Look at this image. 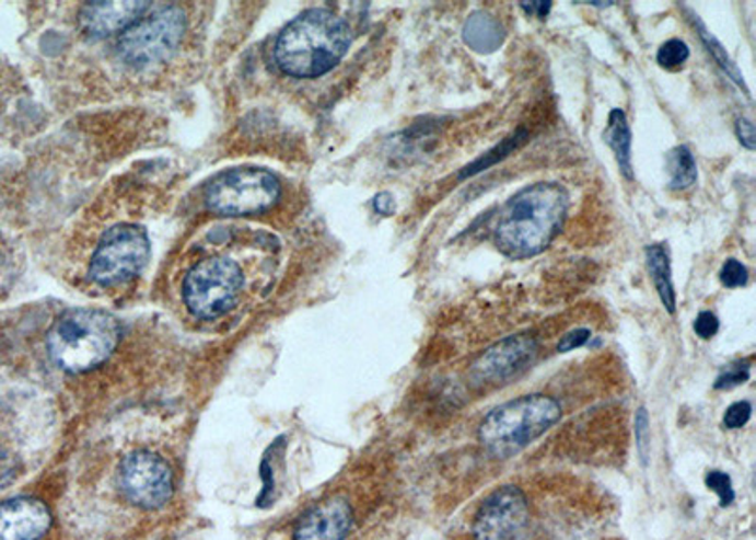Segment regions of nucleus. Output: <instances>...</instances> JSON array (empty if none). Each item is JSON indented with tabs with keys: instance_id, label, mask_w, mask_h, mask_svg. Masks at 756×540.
<instances>
[{
	"instance_id": "1",
	"label": "nucleus",
	"mask_w": 756,
	"mask_h": 540,
	"mask_svg": "<svg viewBox=\"0 0 756 540\" xmlns=\"http://www.w3.org/2000/svg\"><path fill=\"white\" fill-rule=\"evenodd\" d=\"M569 211V192L558 183H535L516 192L501 207L493 241L509 258L543 253L562 230Z\"/></svg>"
},
{
	"instance_id": "2",
	"label": "nucleus",
	"mask_w": 756,
	"mask_h": 540,
	"mask_svg": "<svg viewBox=\"0 0 756 540\" xmlns=\"http://www.w3.org/2000/svg\"><path fill=\"white\" fill-rule=\"evenodd\" d=\"M352 35L339 15L313 8L286 25L275 44L277 65L290 77L318 78L347 56Z\"/></svg>"
},
{
	"instance_id": "3",
	"label": "nucleus",
	"mask_w": 756,
	"mask_h": 540,
	"mask_svg": "<svg viewBox=\"0 0 756 540\" xmlns=\"http://www.w3.org/2000/svg\"><path fill=\"white\" fill-rule=\"evenodd\" d=\"M118 340L119 324L114 317L103 311H74L49 330V357L67 372H90L111 357Z\"/></svg>"
},
{
	"instance_id": "4",
	"label": "nucleus",
	"mask_w": 756,
	"mask_h": 540,
	"mask_svg": "<svg viewBox=\"0 0 756 540\" xmlns=\"http://www.w3.org/2000/svg\"><path fill=\"white\" fill-rule=\"evenodd\" d=\"M562 417V407L547 394H526L493 407L480 423L479 438L490 453L514 456L527 448Z\"/></svg>"
},
{
	"instance_id": "5",
	"label": "nucleus",
	"mask_w": 756,
	"mask_h": 540,
	"mask_svg": "<svg viewBox=\"0 0 756 540\" xmlns=\"http://www.w3.org/2000/svg\"><path fill=\"white\" fill-rule=\"evenodd\" d=\"M114 487L127 508L137 513H160L176 492L173 464L155 449H129L116 463Z\"/></svg>"
},
{
	"instance_id": "6",
	"label": "nucleus",
	"mask_w": 756,
	"mask_h": 540,
	"mask_svg": "<svg viewBox=\"0 0 756 540\" xmlns=\"http://www.w3.org/2000/svg\"><path fill=\"white\" fill-rule=\"evenodd\" d=\"M243 288V267L230 256L212 254L199 260L184 277L182 300L189 313L212 321L236 308Z\"/></svg>"
},
{
	"instance_id": "7",
	"label": "nucleus",
	"mask_w": 756,
	"mask_h": 540,
	"mask_svg": "<svg viewBox=\"0 0 756 540\" xmlns=\"http://www.w3.org/2000/svg\"><path fill=\"white\" fill-rule=\"evenodd\" d=\"M186 14L178 7L153 10L126 28L118 43L121 59L135 69H147L173 56L186 33Z\"/></svg>"
},
{
	"instance_id": "8",
	"label": "nucleus",
	"mask_w": 756,
	"mask_h": 540,
	"mask_svg": "<svg viewBox=\"0 0 756 540\" xmlns=\"http://www.w3.org/2000/svg\"><path fill=\"white\" fill-rule=\"evenodd\" d=\"M150 241L139 225L111 228L91 254L90 279L101 288H114L131 283L147 266Z\"/></svg>"
},
{
	"instance_id": "9",
	"label": "nucleus",
	"mask_w": 756,
	"mask_h": 540,
	"mask_svg": "<svg viewBox=\"0 0 756 540\" xmlns=\"http://www.w3.org/2000/svg\"><path fill=\"white\" fill-rule=\"evenodd\" d=\"M280 196L277 176L265 169H236L216 176L207 186V205L210 211L225 217L254 215L269 209Z\"/></svg>"
},
{
	"instance_id": "10",
	"label": "nucleus",
	"mask_w": 756,
	"mask_h": 540,
	"mask_svg": "<svg viewBox=\"0 0 756 540\" xmlns=\"http://www.w3.org/2000/svg\"><path fill=\"white\" fill-rule=\"evenodd\" d=\"M530 498L519 485H503L482 501L472 526L473 540H519L530 527Z\"/></svg>"
},
{
	"instance_id": "11",
	"label": "nucleus",
	"mask_w": 756,
	"mask_h": 540,
	"mask_svg": "<svg viewBox=\"0 0 756 540\" xmlns=\"http://www.w3.org/2000/svg\"><path fill=\"white\" fill-rule=\"evenodd\" d=\"M537 353V342L532 334H514L505 337L480 355L472 368L475 386L501 383L522 372Z\"/></svg>"
},
{
	"instance_id": "12",
	"label": "nucleus",
	"mask_w": 756,
	"mask_h": 540,
	"mask_svg": "<svg viewBox=\"0 0 756 540\" xmlns=\"http://www.w3.org/2000/svg\"><path fill=\"white\" fill-rule=\"evenodd\" d=\"M352 524V506L347 498L334 495L299 518L293 540H345Z\"/></svg>"
},
{
	"instance_id": "13",
	"label": "nucleus",
	"mask_w": 756,
	"mask_h": 540,
	"mask_svg": "<svg viewBox=\"0 0 756 540\" xmlns=\"http://www.w3.org/2000/svg\"><path fill=\"white\" fill-rule=\"evenodd\" d=\"M51 514L40 498L14 497L0 503V540H43Z\"/></svg>"
},
{
	"instance_id": "14",
	"label": "nucleus",
	"mask_w": 756,
	"mask_h": 540,
	"mask_svg": "<svg viewBox=\"0 0 756 540\" xmlns=\"http://www.w3.org/2000/svg\"><path fill=\"white\" fill-rule=\"evenodd\" d=\"M147 8V2H90L80 12V23L93 35H112L131 27Z\"/></svg>"
},
{
	"instance_id": "15",
	"label": "nucleus",
	"mask_w": 756,
	"mask_h": 540,
	"mask_svg": "<svg viewBox=\"0 0 756 540\" xmlns=\"http://www.w3.org/2000/svg\"><path fill=\"white\" fill-rule=\"evenodd\" d=\"M462 36H464V43L469 48L479 51L482 56H488V54H493L496 49H500L501 44L505 41V28L492 14L479 10V12L469 15Z\"/></svg>"
},
{
	"instance_id": "16",
	"label": "nucleus",
	"mask_w": 756,
	"mask_h": 540,
	"mask_svg": "<svg viewBox=\"0 0 756 540\" xmlns=\"http://www.w3.org/2000/svg\"><path fill=\"white\" fill-rule=\"evenodd\" d=\"M647 267H649V275H651L654 287L659 290L660 300L664 303V308L667 309L670 315H675L677 298H675V288H673L672 262H670L667 245L659 243V245L647 246Z\"/></svg>"
},
{
	"instance_id": "17",
	"label": "nucleus",
	"mask_w": 756,
	"mask_h": 540,
	"mask_svg": "<svg viewBox=\"0 0 756 540\" xmlns=\"http://www.w3.org/2000/svg\"><path fill=\"white\" fill-rule=\"evenodd\" d=\"M604 139L609 145L610 150H613L615 158H617L620 173L628 181H631L633 179V169H631V131L626 114L620 108L610 111Z\"/></svg>"
},
{
	"instance_id": "18",
	"label": "nucleus",
	"mask_w": 756,
	"mask_h": 540,
	"mask_svg": "<svg viewBox=\"0 0 756 540\" xmlns=\"http://www.w3.org/2000/svg\"><path fill=\"white\" fill-rule=\"evenodd\" d=\"M667 173H670V188L685 189L693 186L698 179V168L690 148L681 145L667 152Z\"/></svg>"
},
{
	"instance_id": "19",
	"label": "nucleus",
	"mask_w": 756,
	"mask_h": 540,
	"mask_svg": "<svg viewBox=\"0 0 756 540\" xmlns=\"http://www.w3.org/2000/svg\"><path fill=\"white\" fill-rule=\"evenodd\" d=\"M526 129H519V131H514L511 137H507V139H503L500 145H496L490 152H486L485 156H480L479 160H475L472 165H467V168L462 169V171H460V181H465V179H469V176L477 175V173H482L485 169L492 168V165H496V163L503 162V160L513 154L514 150L521 147L522 142L526 141Z\"/></svg>"
},
{
	"instance_id": "20",
	"label": "nucleus",
	"mask_w": 756,
	"mask_h": 540,
	"mask_svg": "<svg viewBox=\"0 0 756 540\" xmlns=\"http://www.w3.org/2000/svg\"><path fill=\"white\" fill-rule=\"evenodd\" d=\"M698 31H700L701 41L706 44V48L709 49V54L714 57V61L719 64L722 71L726 72V74L734 80L735 84H740V88L747 90V88H745V80H743L742 74L737 71L734 61L730 59L726 49L722 48L721 44H719V41H717L713 35H709L708 28L703 27L701 23L698 25Z\"/></svg>"
},
{
	"instance_id": "21",
	"label": "nucleus",
	"mask_w": 756,
	"mask_h": 540,
	"mask_svg": "<svg viewBox=\"0 0 756 540\" xmlns=\"http://www.w3.org/2000/svg\"><path fill=\"white\" fill-rule=\"evenodd\" d=\"M688 56H690V49H688L687 43H683L679 38H672V41H666L660 46L656 61L662 69L675 71V69L687 64Z\"/></svg>"
},
{
	"instance_id": "22",
	"label": "nucleus",
	"mask_w": 756,
	"mask_h": 540,
	"mask_svg": "<svg viewBox=\"0 0 756 540\" xmlns=\"http://www.w3.org/2000/svg\"><path fill=\"white\" fill-rule=\"evenodd\" d=\"M721 283L726 288L745 287L749 282V269L740 260L730 258L724 262L721 269Z\"/></svg>"
},
{
	"instance_id": "23",
	"label": "nucleus",
	"mask_w": 756,
	"mask_h": 540,
	"mask_svg": "<svg viewBox=\"0 0 756 540\" xmlns=\"http://www.w3.org/2000/svg\"><path fill=\"white\" fill-rule=\"evenodd\" d=\"M706 484H708L709 490L711 492H714V495L719 497V501H721V506H726L732 505L734 503V487H732V480H730L729 474H724V472H719V470H714V472H709L708 474V480H706Z\"/></svg>"
},
{
	"instance_id": "24",
	"label": "nucleus",
	"mask_w": 756,
	"mask_h": 540,
	"mask_svg": "<svg viewBox=\"0 0 756 540\" xmlns=\"http://www.w3.org/2000/svg\"><path fill=\"white\" fill-rule=\"evenodd\" d=\"M751 360L747 363H735V365L730 366L729 372L721 374L717 383H714V389L719 391H729V389H734V387H740L749 381L751 378Z\"/></svg>"
},
{
	"instance_id": "25",
	"label": "nucleus",
	"mask_w": 756,
	"mask_h": 540,
	"mask_svg": "<svg viewBox=\"0 0 756 540\" xmlns=\"http://www.w3.org/2000/svg\"><path fill=\"white\" fill-rule=\"evenodd\" d=\"M636 444H638L641 463L647 464L651 436H649V415H647L645 407H639V412L636 414Z\"/></svg>"
},
{
	"instance_id": "26",
	"label": "nucleus",
	"mask_w": 756,
	"mask_h": 540,
	"mask_svg": "<svg viewBox=\"0 0 756 540\" xmlns=\"http://www.w3.org/2000/svg\"><path fill=\"white\" fill-rule=\"evenodd\" d=\"M751 414H753V407L747 400L734 402L724 414V425L729 428L745 427L751 420Z\"/></svg>"
},
{
	"instance_id": "27",
	"label": "nucleus",
	"mask_w": 756,
	"mask_h": 540,
	"mask_svg": "<svg viewBox=\"0 0 756 540\" xmlns=\"http://www.w3.org/2000/svg\"><path fill=\"white\" fill-rule=\"evenodd\" d=\"M719 326H721V323H719V319H717L713 311H701L700 315L696 317V321H694V332L701 340H711V337L717 336Z\"/></svg>"
},
{
	"instance_id": "28",
	"label": "nucleus",
	"mask_w": 756,
	"mask_h": 540,
	"mask_svg": "<svg viewBox=\"0 0 756 540\" xmlns=\"http://www.w3.org/2000/svg\"><path fill=\"white\" fill-rule=\"evenodd\" d=\"M590 340V330L589 329H575V330H569L568 334L560 340V344H558V352L560 353H569L573 352V349H577V347H581V345L586 344Z\"/></svg>"
},
{
	"instance_id": "29",
	"label": "nucleus",
	"mask_w": 756,
	"mask_h": 540,
	"mask_svg": "<svg viewBox=\"0 0 756 540\" xmlns=\"http://www.w3.org/2000/svg\"><path fill=\"white\" fill-rule=\"evenodd\" d=\"M735 134H737V139L742 141L743 147L749 148V150H755V126L753 122L747 118L735 119Z\"/></svg>"
},
{
	"instance_id": "30",
	"label": "nucleus",
	"mask_w": 756,
	"mask_h": 540,
	"mask_svg": "<svg viewBox=\"0 0 756 540\" xmlns=\"http://www.w3.org/2000/svg\"><path fill=\"white\" fill-rule=\"evenodd\" d=\"M375 209L381 215H392L394 212V199H392L388 192H382V194L375 197Z\"/></svg>"
},
{
	"instance_id": "31",
	"label": "nucleus",
	"mask_w": 756,
	"mask_h": 540,
	"mask_svg": "<svg viewBox=\"0 0 756 540\" xmlns=\"http://www.w3.org/2000/svg\"><path fill=\"white\" fill-rule=\"evenodd\" d=\"M521 7L527 8L526 12H532V14H537L539 18H545V15L550 12L553 2H522Z\"/></svg>"
}]
</instances>
